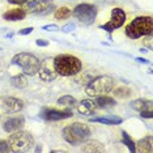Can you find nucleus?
Returning a JSON list of instances; mask_svg holds the SVG:
<instances>
[{"label": "nucleus", "instance_id": "obj_1", "mask_svg": "<svg viewBox=\"0 0 153 153\" xmlns=\"http://www.w3.org/2000/svg\"><path fill=\"white\" fill-rule=\"evenodd\" d=\"M54 67L60 76H75L82 69V63L74 55L62 54L54 58Z\"/></svg>", "mask_w": 153, "mask_h": 153}, {"label": "nucleus", "instance_id": "obj_2", "mask_svg": "<svg viewBox=\"0 0 153 153\" xmlns=\"http://www.w3.org/2000/svg\"><path fill=\"white\" fill-rule=\"evenodd\" d=\"M153 32V19L151 16L135 17L126 26V36L131 39H137L140 37L151 36Z\"/></svg>", "mask_w": 153, "mask_h": 153}, {"label": "nucleus", "instance_id": "obj_3", "mask_svg": "<svg viewBox=\"0 0 153 153\" xmlns=\"http://www.w3.org/2000/svg\"><path fill=\"white\" fill-rule=\"evenodd\" d=\"M62 134H63V137L67 143H69L72 145H77L89 137L90 130L86 124L76 122V123H72L69 126L64 127Z\"/></svg>", "mask_w": 153, "mask_h": 153}, {"label": "nucleus", "instance_id": "obj_4", "mask_svg": "<svg viewBox=\"0 0 153 153\" xmlns=\"http://www.w3.org/2000/svg\"><path fill=\"white\" fill-rule=\"evenodd\" d=\"M115 81L110 76H98L96 79H92L86 86L85 92L89 97H98L107 94L113 90Z\"/></svg>", "mask_w": 153, "mask_h": 153}, {"label": "nucleus", "instance_id": "obj_5", "mask_svg": "<svg viewBox=\"0 0 153 153\" xmlns=\"http://www.w3.org/2000/svg\"><path fill=\"white\" fill-rule=\"evenodd\" d=\"M12 64L19 65L25 75L34 76L36 74H38V68H39L41 62L36 55L30 53H20L12 58Z\"/></svg>", "mask_w": 153, "mask_h": 153}, {"label": "nucleus", "instance_id": "obj_6", "mask_svg": "<svg viewBox=\"0 0 153 153\" xmlns=\"http://www.w3.org/2000/svg\"><path fill=\"white\" fill-rule=\"evenodd\" d=\"M11 152H29L34 145V137L26 131H15L8 139Z\"/></svg>", "mask_w": 153, "mask_h": 153}, {"label": "nucleus", "instance_id": "obj_7", "mask_svg": "<svg viewBox=\"0 0 153 153\" xmlns=\"http://www.w3.org/2000/svg\"><path fill=\"white\" fill-rule=\"evenodd\" d=\"M72 15H74V17H76L80 22L85 24V25H92V24L96 21L97 8L92 4H88V3H82V4H79L75 7Z\"/></svg>", "mask_w": 153, "mask_h": 153}, {"label": "nucleus", "instance_id": "obj_8", "mask_svg": "<svg viewBox=\"0 0 153 153\" xmlns=\"http://www.w3.org/2000/svg\"><path fill=\"white\" fill-rule=\"evenodd\" d=\"M124 22H126V12L122 8H114L113 11H111L110 20L106 24L101 25V29L106 30L107 33H113L114 30L123 26Z\"/></svg>", "mask_w": 153, "mask_h": 153}, {"label": "nucleus", "instance_id": "obj_9", "mask_svg": "<svg viewBox=\"0 0 153 153\" xmlns=\"http://www.w3.org/2000/svg\"><path fill=\"white\" fill-rule=\"evenodd\" d=\"M26 12L36 13V15H47L53 11V0H29L26 3Z\"/></svg>", "mask_w": 153, "mask_h": 153}, {"label": "nucleus", "instance_id": "obj_10", "mask_svg": "<svg viewBox=\"0 0 153 153\" xmlns=\"http://www.w3.org/2000/svg\"><path fill=\"white\" fill-rule=\"evenodd\" d=\"M38 74H39V77L42 81L46 82L54 81L58 77V72L55 71L54 67V58H47L41 62L39 68H38Z\"/></svg>", "mask_w": 153, "mask_h": 153}, {"label": "nucleus", "instance_id": "obj_11", "mask_svg": "<svg viewBox=\"0 0 153 153\" xmlns=\"http://www.w3.org/2000/svg\"><path fill=\"white\" fill-rule=\"evenodd\" d=\"M74 115L71 110H56V109H43L41 113V117L46 120H60L67 119Z\"/></svg>", "mask_w": 153, "mask_h": 153}, {"label": "nucleus", "instance_id": "obj_12", "mask_svg": "<svg viewBox=\"0 0 153 153\" xmlns=\"http://www.w3.org/2000/svg\"><path fill=\"white\" fill-rule=\"evenodd\" d=\"M24 107V102L19 98H15V97H5L1 102V109L5 111V113H20Z\"/></svg>", "mask_w": 153, "mask_h": 153}, {"label": "nucleus", "instance_id": "obj_13", "mask_svg": "<svg viewBox=\"0 0 153 153\" xmlns=\"http://www.w3.org/2000/svg\"><path fill=\"white\" fill-rule=\"evenodd\" d=\"M24 124H25V119H24V117H15V118H9V119H7L4 123H3V130L5 132H8V134H12V132L15 131H19L21 130L24 127Z\"/></svg>", "mask_w": 153, "mask_h": 153}, {"label": "nucleus", "instance_id": "obj_14", "mask_svg": "<svg viewBox=\"0 0 153 153\" xmlns=\"http://www.w3.org/2000/svg\"><path fill=\"white\" fill-rule=\"evenodd\" d=\"M77 105V111L81 115H92V114H94V111L98 109L97 107V103L94 100H82L81 102L76 103Z\"/></svg>", "mask_w": 153, "mask_h": 153}, {"label": "nucleus", "instance_id": "obj_15", "mask_svg": "<svg viewBox=\"0 0 153 153\" xmlns=\"http://www.w3.org/2000/svg\"><path fill=\"white\" fill-rule=\"evenodd\" d=\"M25 17H26V11L21 8L11 9V11H7L3 15V19L7 20V21H21Z\"/></svg>", "mask_w": 153, "mask_h": 153}, {"label": "nucleus", "instance_id": "obj_16", "mask_svg": "<svg viewBox=\"0 0 153 153\" xmlns=\"http://www.w3.org/2000/svg\"><path fill=\"white\" fill-rule=\"evenodd\" d=\"M131 107L139 113H145V111H153V102L151 100H135L131 103Z\"/></svg>", "mask_w": 153, "mask_h": 153}, {"label": "nucleus", "instance_id": "obj_17", "mask_svg": "<svg viewBox=\"0 0 153 153\" xmlns=\"http://www.w3.org/2000/svg\"><path fill=\"white\" fill-rule=\"evenodd\" d=\"M90 123H102V124H109V126H117L122 123V118L117 115H109V117H96L90 118Z\"/></svg>", "mask_w": 153, "mask_h": 153}, {"label": "nucleus", "instance_id": "obj_18", "mask_svg": "<svg viewBox=\"0 0 153 153\" xmlns=\"http://www.w3.org/2000/svg\"><path fill=\"white\" fill-rule=\"evenodd\" d=\"M137 147H136V152L139 153H152L153 152V137L152 136H147L141 140L137 141Z\"/></svg>", "mask_w": 153, "mask_h": 153}, {"label": "nucleus", "instance_id": "obj_19", "mask_svg": "<svg viewBox=\"0 0 153 153\" xmlns=\"http://www.w3.org/2000/svg\"><path fill=\"white\" fill-rule=\"evenodd\" d=\"M94 101H96L97 107H98V109H110V107H113V106L117 105L115 100L111 98V97H107L106 94L96 97Z\"/></svg>", "mask_w": 153, "mask_h": 153}, {"label": "nucleus", "instance_id": "obj_20", "mask_svg": "<svg viewBox=\"0 0 153 153\" xmlns=\"http://www.w3.org/2000/svg\"><path fill=\"white\" fill-rule=\"evenodd\" d=\"M11 84L17 89H22L27 85V75L25 74H20V75H15L11 77Z\"/></svg>", "mask_w": 153, "mask_h": 153}, {"label": "nucleus", "instance_id": "obj_21", "mask_svg": "<svg viewBox=\"0 0 153 153\" xmlns=\"http://www.w3.org/2000/svg\"><path fill=\"white\" fill-rule=\"evenodd\" d=\"M81 151H82V152H94V153H100V152H103V151H105V147H103L101 143L92 140V141L85 143L84 147L81 148Z\"/></svg>", "mask_w": 153, "mask_h": 153}, {"label": "nucleus", "instance_id": "obj_22", "mask_svg": "<svg viewBox=\"0 0 153 153\" xmlns=\"http://www.w3.org/2000/svg\"><path fill=\"white\" fill-rule=\"evenodd\" d=\"M122 140H123V144H126V147L130 149V152H132V153L136 152V144L134 143V140H132L131 136L126 131L122 132Z\"/></svg>", "mask_w": 153, "mask_h": 153}, {"label": "nucleus", "instance_id": "obj_23", "mask_svg": "<svg viewBox=\"0 0 153 153\" xmlns=\"http://www.w3.org/2000/svg\"><path fill=\"white\" fill-rule=\"evenodd\" d=\"M72 15L71 9L67 8V7H60V8H58L56 11H55L54 16L56 20H64V19H68L69 16Z\"/></svg>", "mask_w": 153, "mask_h": 153}, {"label": "nucleus", "instance_id": "obj_24", "mask_svg": "<svg viewBox=\"0 0 153 153\" xmlns=\"http://www.w3.org/2000/svg\"><path fill=\"white\" fill-rule=\"evenodd\" d=\"M114 96L118 97V98H128L132 94V90L130 88H126V86H120V88H117L114 90Z\"/></svg>", "mask_w": 153, "mask_h": 153}, {"label": "nucleus", "instance_id": "obj_25", "mask_svg": "<svg viewBox=\"0 0 153 153\" xmlns=\"http://www.w3.org/2000/svg\"><path fill=\"white\" fill-rule=\"evenodd\" d=\"M58 103L62 106H67V107H72V106H76L77 101H76L75 97H71V96H63L58 100Z\"/></svg>", "mask_w": 153, "mask_h": 153}, {"label": "nucleus", "instance_id": "obj_26", "mask_svg": "<svg viewBox=\"0 0 153 153\" xmlns=\"http://www.w3.org/2000/svg\"><path fill=\"white\" fill-rule=\"evenodd\" d=\"M0 152L1 153L11 152V148H9V144L7 140H0Z\"/></svg>", "mask_w": 153, "mask_h": 153}, {"label": "nucleus", "instance_id": "obj_27", "mask_svg": "<svg viewBox=\"0 0 153 153\" xmlns=\"http://www.w3.org/2000/svg\"><path fill=\"white\" fill-rule=\"evenodd\" d=\"M76 29V25L74 22H69L67 24V25H64L63 27H62V30H63L64 33H69V32H74V30Z\"/></svg>", "mask_w": 153, "mask_h": 153}, {"label": "nucleus", "instance_id": "obj_28", "mask_svg": "<svg viewBox=\"0 0 153 153\" xmlns=\"http://www.w3.org/2000/svg\"><path fill=\"white\" fill-rule=\"evenodd\" d=\"M42 29L47 30V32H56V30H59V26L55 25V24H50V25H45Z\"/></svg>", "mask_w": 153, "mask_h": 153}, {"label": "nucleus", "instance_id": "obj_29", "mask_svg": "<svg viewBox=\"0 0 153 153\" xmlns=\"http://www.w3.org/2000/svg\"><path fill=\"white\" fill-rule=\"evenodd\" d=\"M33 32V27H24V29H21L19 32L20 36H27V34H30Z\"/></svg>", "mask_w": 153, "mask_h": 153}, {"label": "nucleus", "instance_id": "obj_30", "mask_svg": "<svg viewBox=\"0 0 153 153\" xmlns=\"http://www.w3.org/2000/svg\"><path fill=\"white\" fill-rule=\"evenodd\" d=\"M29 0H8L9 4H16V5H21V4H26Z\"/></svg>", "mask_w": 153, "mask_h": 153}, {"label": "nucleus", "instance_id": "obj_31", "mask_svg": "<svg viewBox=\"0 0 153 153\" xmlns=\"http://www.w3.org/2000/svg\"><path fill=\"white\" fill-rule=\"evenodd\" d=\"M36 43H37V46H41V47L48 46V41H46V39H37Z\"/></svg>", "mask_w": 153, "mask_h": 153}, {"label": "nucleus", "instance_id": "obj_32", "mask_svg": "<svg viewBox=\"0 0 153 153\" xmlns=\"http://www.w3.org/2000/svg\"><path fill=\"white\" fill-rule=\"evenodd\" d=\"M140 115L143 118H152L153 117V111H145V113H140Z\"/></svg>", "mask_w": 153, "mask_h": 153}, {"label": "nucleus", "instance_id": "obj_33", "mask_svg": "<svg viewBox=\"0 0 153 153\" xmlns=\"http://www.w3.org/2000/svg\"><path fill=\"white\" fill-rule=\"evenodd\" d=\"M136 60L139 62V63H144V64L148 63V60H147V59H144V58H136Z\"/></svg>", "mask_w": 153, "mask_h": 153}, {"label": "nucleus", "instance_id": "obj_34", "mask_svg": "<svg viewBox=\"0 0 153 153\" xmlns=\"http://www.w3.org/2000/svg\"><path fill=\"white\" fill-rule=\"evenodd\" d=\"M42 151V147H41V145H38V147L36 148V152H41Z\"/></svg>", "mask_w": 153, "mask_h": 153}, {"label": "nucleus", "instance_id": "obj_35", "mask_svg": "<svg viewBox=\"0 0 153 153\" xmlns=\"http://www.w3.org/2000/svg\"><path fill=\"white\" fill-rule=\"evenodd\" d=\"M0 50H1V48H0Z\"/></svg>", "mask_w": 153, "mask_h": 153}]
</instances>
